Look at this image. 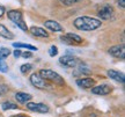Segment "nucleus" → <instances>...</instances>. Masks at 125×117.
<instances>
[{"instance_id": "f3484780", "label": "nucleus", "mask_w": 125, "mask_h": 117, "mask_svg": "<svg viewBox=\"0 0 125 117\" xmlns=\"http://www.w3.org/2000/svg\"><path fill=\"white\" fill-rule=\"evenodd\" d=\"M66 36L68 37V38H70V40H71L72 42L74 43V44H79V43H81V42H82V38H81L79 35H76V34H72V32H68Z\"/></svg>"}, {"instance_id": "39448f33", "label": "nucleus", "mask_w": 125, "mask_h": 117, "mask_svg": "<svg viewBox=\"0 0 125 117\" xmlns=\"http://www.w3.org/2000/svg\"><path fill=\"white\" fill-rule=\"evenodd\" d=\"M30 82L34 87L38 88V89H46V88H49L48 82L45 81V79H43L40 74H36V73L30 75Z\"/></svg>"}, {"instance_id": "f03ea898", "label": "nucleus", "mask_w": 125, "mask_h": 117, "mask_svg": "<svg viewBox=\"0 0 125 117\" xmlns=\"http://www.w3.org/2000/svg\"><path fill=\"white\" fill-rule=\"evenodd\" d=\"M8 19L12 21V22H14L16 26H18L21 30H23V32H27V24H26V22H24V20H23V16H22V13L20 12V11H9L8 12Z\"/></svg>"}, {"instance_id": "c85d7f7f", "label": "nucleus", "mask_w": 125, "mask_h": 117, "mask_svg": "<svg viewBox=\"0 0 125 117\" xmlns=\"http://www.w3.org/2000/svg\"><path fill=\"white\" fill-rule=\"evenodd\" d=\"M13 117H28V116H23V115H16V116H13Z\"/></svg>"}, {"instance_id": "aec40b11", "label": "nucleus", "mask_w": 125, "mask_h": 117, "mask_svg": "<svg viewBox=\"0 0 125 117\" xmlns=\"http://www.w3.org/2000/svg\"><path fill=\"white\" fill-rule=\"evenodd\" d=\"M7 71H8V66H7V64L5 63L4 59L0 58V72L6 73Z\"/></svg>"}, {"instance_id": "20e7f679", "label": "nucleus", "mask_w": 125, "mask_h": 117, "mask_svg": "<svg viewBox=\"0 0 125 117\" xmlns=\"http://www.w3.org/2000/svg\"><path fill=\"white\" fill-rule=\"evenodd\" d=\"M59 63L65 67H76L78 65H80V60L72 54H65L59 58Z\"/></svg>"}, {"instance_id": "ddd939ff", "label": "nucleus", "mask_w": 125, "mask_h": 117, "mask_svg": "<svg viewBox=\"0 0 125 117\" xmlns=\"http://www.w3.org/2000/svg\"><path fill=\"white\" fill-rule=\"evenodd\" d=\"M30 32L34 36H37V37H48L49 36V34L45 32V29L40 28V27H31Z\"/></svg>"}, {"instance_id": "b1692460", "label": "nucleus", "mask_w": 125, "mask_h": 117, "mask_svg": "<svg viewBox=\"0 0 125 117\" xmlns=\"http://www.w3.org/2000/svg\"><path fill=\"white\" fill-rule=\"evenodd\" d=\"M7 90H8V87L6 85H0V96H2L4 94H6Z\"/></svg>"}, {"instance_id": "cd10ccee", "label": "nucleus", "mask_w": 125, "mask_h": 117, "mask_svg": "<svg viewBox=\"0 0 125 117\" xmlns=\"http://www.w3.org/2000/svg\"><path fill=\"white\" fill-rule=\"evenodd\" d=\"M4 13H5V8L2 7V6H0V18L4 15Z\"/></svg>"}, {"instance_id": "393cba45", "label": "nucleus", "mask_w": 125, "mask_h": 117, "mask_svg": "<svg viewBox=\"0 0 125 117\" xmlns=\"http://www.w3.org/2000/svg\"><path fill=\"white\" fill-rule=\"evenodd\" d=\"M31 56H32V53L31 52H21V57H24V58H30Z\"/></svg>"}, {"instance_id": "bb28decb", "label": "nucleus", "mask_w": 125, "mask_h": 117, "mask_svg": "<svg viewBox=\"0 0 125 117\" xmlns=\"http://www.w3.org/2000/svg\"><path fill=\"white\" fill-rule=\"evenodd\" d=\"M118 5L121 8H125V0H118Z\"/></svg>"}, {"instance_id": "0eeeda50", "label": "nucleus", "mask_w": 125, "mask_h": 117, "mask_svg": "<svg viewBox=\"0 0 125 117\" xmlns=\"http://www.w3.org/2000/svg\"><path fill=\"white\" fill-rule=\"evenodd\" d=\"M109 53L116 57V58H121L123 59L125 57V48L124 45H115V46H111L109 49Z\"/></svg>"}, {"instance_id": "6ab92c4d", "label": "nucleus", "mask_w": 125, "mask_h": 117, "mask_svg": "<svg viewBox=\"0 0 125 117\" xmlns=\"http://www.w3.org/2000/svg\"><path fill=\"white\" fill-rule=\"evenodd\" d=\"M9 54H10L9 49H7V48H1V49H0V58H1V59L7 58Z\"/></svg>"}, {"instance_id": "412c9836", "label": "nucleus", "mask_w": 125, "mask_h": 117, "mask_svg": "<svg viewBox=\"0 0 125 117\" xmlns=\"http://www.w3.org/2000/svg\"><path fill=\"white\" fill-rule=\"evenodd\" d=\"M20 70H21V72H22V73H27V72H29V71L31 70V65H30V64H24V65H22V66H21V68H20Z\"/></svg>"}, {"instance_id": "dca6fc26", "label": "nucleus", "mask_w": 125, "mask_h": 117, "mask_svg": "<svg viewBox=\"0 0 125 117\" xmlns=\"http://www.w3.org/2000/svg\"><path fill=\"white\" fill-rule=\"evenodd\" d=\"M13 46L15 49H19V48H26V49L32 50V51H37V48L36 46H32L30 44H26V43H21V42H16V43H13Z\"/></svg>"}, {"instance_id": "423d86ee", "label": "nucleus", "mask_w": 125, "mask_h": 117, "mask_svg": "<svg viewBox=\"0 0 125 117\" xmlns=\"http://www.w3.org/2000/svg\"><path fill=\"white\" fill-rule=\"evenodd\" d=\"M27 108L31 111H35V113H41V114H45L49 113V107L45 106L44 103H35V102H27Z\"/></svg>"}, {"instance_id": "f8f14e48", "label": "nucleus", "mask_w": 125, "mask_h": 117, "mask_svg": "<svg viewBox=\"0 0 125 117\" xmlns=\"http://www.w3.org/2000/svg\"><path fill=\"white\" fill-rule=\"evenodd\" d=\"M44 26L48 28V29H50L51 32H62V26H60L58 22L53 21V20H48V21H45Z\"/></svg>"}, {"instance_id": "2eb2a0df", "label": "nucleus", "mask_w": 125, "mask_h": 117, "mask_svg": "<svg viewBox=\"0 0 125 117\" xmlns=\"http://www.w3.org/2000/svg\"><path fill=\"white\" fill-rule=\"evenodd\" d=\"M0 36L4 37V38H7V40H13L14 38V35L5 27L4 24H0Z\"/></svg>"}, {"instance_id": "5701e85b", "label": "nucleus", "mask_w": 125, "mask_h": 117, "mask_svg": "<svg viewBox=\"0 0 125 117\" xmlns=\"http://www.w3.org/2000/svg\"><path fill=\"white\" fill-rule=\"evenodd\" d=\"M62 4L66 5V6H71V5L75 4V2H78V1H80V0H59Z\"/></svg>"}, {"instance_id": "a211bd4d", "label": "nucleus", "mask_w": 125, "mask_h": 117, "mask_svg": "<svg viewBox=\"0 0 125 117\" xmlns=\"http://www.w3.org/2000/svg\"><path fill=\"white\" fill-rule=\"evenodd\" d=\"M1 108L4 110H15V109H18V106L12 102H4L1 104Z\"/></svg>"}, {"instance_id": "6e6552de", "label": "nucleus", "mask_w": 125, "mask_h": 117, "mask_svg": "<svg viewBox=\"0 0 125 117\" xmlns=\"http://www.w3.org/2000/svg\"><path fill=\"white\" fill-rule=\"evenodd\" d=\"M112 15H114V9L108 5H105V6H103V7L98 9V16L102 20H109V19L112 18Z\"/></svg>"}, {"instance_id": "7ed1b4c3", "label": "nucleus", "mask_w": 125, "mask_h": 117, "mask_svg": "<svg viewBox=\"0 0 125 117\" xmlns=\"http://www.w3.org/2000/svg\"><path fill=\"white\" fill-rule=\"evenodd\" d=\"M40 75L43 78V79H45V80L56 82V84H58V85H64V79L59 75L58 73L52 71V70H41Z\"/></svg>"}, {"instance_id": "1a4fd4ad", "label": "nucleus", "mask_w": 125, "mask_h": 117, "mask_svg": "<svg viewBox=\"0 0 125 117\" xmlns=\"http://www.w3.org/2000/svg\"><path fill=\"white\" fill-rule=\"evenodd\" d=\"M92 93L95 95H108L111 93V87L109 85H100L92 87Z\"/></svg>"}, {"instance_id": "f257e3e1", "label": "nucleus", "mask_w": 125, "mask_h": 117, "mask_svg": "<svg viewBox=\"0 0 125 117\" xmlns=\"http://www.w3.org/2000/svg\"><path fill=\"white\" fill-rule=\"evenodd\" d=\"M102 26V23L100 20L89 16H80L74 20V27L79 30H83V32H92L95 30Z\"/></svg>"}, {"instance_id": "4468645a", "label": "nucleus", "mask_w": 125, "mask_h": 117, "mask_svg": "<svg viewBox=\"0 0 125 117\" xmlns=\"http://www.w3.org/2000/svg\"><path fill=\"white\" fill-rule=\"evenodd\" d=\"M15 99H16V101L19 103L24 104L27 102H29V100H31V95L27 94V93H16L15 94Z\"/></svg>"}, {"instance_id": "a878e982", "label": "nucleus", "mask_w": 125, "mask_h": 117, "mask_svg": "<svg viewBox=\"0 0 125 117\" xmlns=\"http://www.w3.org/2000/svg\"><path fill=\"white\" fill-rule=\"evenodd\" d=\"M13 53H14V57H15V58H19V57H21V51H20V50H15Z\"/></svg>"}, {"instance_id": "9d476101", "label": "nucleus", "mask_w": 125, "mask_h": 117, "mask_svg": "<svg viewBox=\"0 0 125 117\" xmlns=\"http://www.w3.org/2000/svg\"><path fill=\"white\" fill-rule=\"evenodd\" d=\"M76 85L82 89H89L95 85V80L92 78H83V79H78L76 80Z\"/></svg>"}, {"instance_id": "4be33fe9", "label": "nucleus", "mask_w": 125, "mask_h": 117, "mask_svg": "<svg viewBox=\"0 0 125 117\" xmlns=\"http://www.w3.org/2000/svg\"><path fill=\"white\" fill-rule=\"evenodd\" d=\"M49 53L51 57H54V56H57V53H58V49H57V46H51L49 50Z\"/></svg>"}, {"instance_id": "9b49d317", "label": "nucleus", "mask_w": 125, "mask_h": 117, "mask_svg": "<svg viewBox=\"0 0 125 117\" xmlns=\"http://www.w3.org/2000/svg\"><path fill=\"white\" fill-rule=\"evenodd\" d=\"M108 75H109L110 79L117 81V82H121V84H123L124 80H125L124 73L118 72V71H115V70H109V71H108Z\"/></svg>"}]
</instances>
